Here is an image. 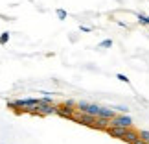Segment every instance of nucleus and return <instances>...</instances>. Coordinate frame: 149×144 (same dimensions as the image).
Returning a JSON list of instances; mask_svg holds the SVG:
<instances>
[{
    "label": "nucleus",
    "instance_id": "obj_5",
    "mask_svg": "<svg viewBox=\"0 0 149 144\" xmlns=\"http://www.w3.org/2000/svg\"><path fill=\"white\" fill-rule=\"evenodd\" d=\"M77 109H72V107H66V105H57V114L63 118H72L76 114Z\"/></svg>",
    "mask_w": 149,
    "mask_h": 144
},
{
    "label": "nucleus",
    "instance_id": "obj_4",
    "mask_svg": "<svg viewBox=\"0 0 149 144\" xmlns=\"http://www.w3.org/2000/svg\"><path fill=\"white\" fill-rule=\"evenodd\" d=\"M39 113L41 114H57V105H48V103H42L41 102V98H39Z\"/></svg>",
    "mask_w": 149,
    "mask_h": 144
},
{
    "label": "nucleus",
    "instance_id": "obj_14",
    "mask_svg": "<svg viewBox=\"0 0 149 144\" xmlns=\"http://www.w3.org/2000/svg\"><path fill=\"white\" fill-rule=\"evenodd\" d=\"M118 79H120V81H123V83H129L127 76H123V74H118Z\"/></svg>",
    "mask_w": 149,
    "mask_h": 144
},
{
    "label": "nucleus",
    "instance_id": "obj_9",
    "mask_svg": "<svg viewBox=\"0 0 149 144\" xmlns=\"http://www.w3.org/2000/svg\"><path fill=\"white\" fill-rule=\"evenodd\" d=\"M100 46L101 48H109V46H112V41H111V39H105V41L100 43Z\"/></svg>",
    "mask_w": 149,
    "mask_h": 144
},
{
    "label": "nucleus",
    "instance_id": "obj_15",
    "mask_svg": "<svg viewBox=\"0 0 149 144\" xmlns=\"http://www.w3.org/2000/svg\"><path fill=\"white\" fill-rule=\"evenodd\" d=\"M57 15H59V19H65V11L63 9H57Z\"/></svg>",
    "mask_w": 149,
    "mask_h": 144
},
{
    "label": "nucleus",
    "instance_id": "obj_8",
    "mask_svg": "<svg viewBox=\"0 0 149 144\" xmlns=\"http://www.w3.org/2000/svg\"><path fill=\"white\" fill-rule=\"evenodd\" d=\"M140 137V133L136 129H133V128H129V131H127V137H125V142H129V144H133V140L134 139H138Z\"/></svg>",
    "mask_w": 149,
    "mask_h": 144
},
{
    "label": "nucleus",
    "instance_id": "obj_10",
    "mask_svg": "<svg viewBox=\"0 0 149 144\" xmlns=\"http://www.w3.org/2000/svg\"><path fill=\"white\" fill-rule=\"evenodd\" d=\"M114 109H116L120 114H127V113H129V109H127V107H123V105H118V107H114Z\"/></svg>",
    "mask_w": 149,
    "mask_h": 144
},
{
    "label": "nucleus",
    "instance_id": "obj_6",
    "mask_svg": "<svg viewBox=\"0 0 149 144\" xmlns=\"http://www.w3.org/2000/svg\"><path fill=\"white\" fill-rule=\"evenodd\" d=\"M100 105H96V103H88L87 109H85L83 113H87V114H92V117H100Z\"/></svg>",
    "mask_w": 149,
    "mask_h": 144
},
{
    "label": "nucleus",
    "instance_id": "obj_11",
    "mask_svg": "<svg viewBox=\"0 0 149 144\" xmlns=\"http://www.w3.org/2000/svg\"><path fill=\"white\" fill-rule=\"evenodd\" d=\"M140 137H142V139H144L147 144H149V131H146V129H142L140 131Z\"/></svg>",
    "mask_w": 149,
    "mask_h": 144
},
{
    "label": "nucleus",
    "instance_id": "obj_13",
    "mask_svg": "<svg viewBox=\"0 0 149 144\" xmlns=\"http://www.w3.org/2000/svg\"><path fill=\"white\" fill-rule=\"evenodd\" d=\"M138 20L142 22V24H149V17H146V15H142V13L138 15Z\"/></svg>",
    "mask_w": 149,
    "mask_h": 144
},
{
    "label": "nucleus",
    "instance_id": "obj_1",
    "mask_svg": "<svg viewBox=\"0 0 149 144\" xmlns=\"http://www.w3.org/2000/svg\"><path fill=\"white\" fill-rule=\"evenodd\" d=\"M72 120H76L77 124H83V126H88V128H96V120L98 117H92V114H87V113H76L72 117Z\"/></svg>",
    "mask_w": 149,
    "mask_h": 144
},
{
    "label": "nucleus",
    "instance_id": "obj_2",
    "mask_svg": "<svg viewBox=\"0 0 149 144\" xmlns=\"http://www.w3.org/2000/svg\"><path fill=\"white\" fill-rule=\"evenodd\" d=\"M111 128H133V118L129 114H116L111 120Z\"/></svg>",
    "mask_w": 149,
    "mask_h": 144
},
{
    "label": "nucleus",
    "instance_id": "obj_16",
    "mask_svg": "<svg viewBox=\"0 0 149 144\" xmlns=\"http://www.w3.org/2000/svg\"><path fill=\"white\" fill-rule=\"evenodd\" d=\"M92 28H88V26H81V32H90Z\"/></svg>",
    "mask_w": 149,
    "mask_h": 144
},
{
    "label": "nucleus",
    "instance_id": "obj_3",
    "mask_svg": "<svg viewBox=\"0 0 149 144\" xmlns=\"http://www.w3.org/2000/svg\"><path fill=\"white\" fill-rule=\"evenodd\" d=\"M127 128H109L107 133L114 137V139H120V140H125V137H127Z\"/></svg>",
    "mask_w": 149,
    "mask_h": 144
},
{
    "label": "nucleus",
    "instance_id": "obj_12",
    "mask_svg": "<svg viewBox=\"0 0 149 144\" xmlns=\"http://www.w3.org/2000/svg\"><path fill=\"white\" fill-rule=\"evenodd\" d=\"M8 39H9V32H4L2 35H0V44H4L6 41H8Z\"/></svg>",
    "mask_w": 149,
    "mask_h": 144
},
{
    "label": "nucleus",
    "instance_id": "obj_7",
    "mask_svg": "<svg viewBox=\"0 0 149 144\" xmlns=\"http://www.w3.org/2000/svg\"><path fill=\"white\" fill-rule=\"evenodd\" d=\"M109 128H111V120H109V118H98V120H96V129H109Z\"/></svg>",
    "mask_w": 149,
    "mask_h": 144
}]
</instances>
